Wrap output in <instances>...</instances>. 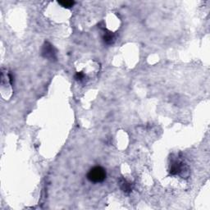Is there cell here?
Returning <instances> with one entry per match:
<instances>
[{
    "mask_svg": "<svg viewBox=\"0 0 210 210\" xmlns=\"http://www.w3.org/2000/svg\"><path fill=\"white\" fill-rule=\"evenodd\" d=\"M120 186L122 188V190L125 192V193H130L132 190L131 183H129L126 181L125 179H122L120 181Z\"/></svg>",
    "mask_w": 210,
    "mask_h": 210,
    "instance_id": "obj_3",
    "label": "cell"
},
{
    "mask_svg": "<svg viewBox=\"0 0 210 210\" xmlns=\"http://www.w3.org/2000/svg\"><path fill=\"white\" fill-rule=\"evenodd\" d=\"M42 54L44 57H47V58H50V59H55L56 58V53L54 50V47L49 43L46 42L42 48Z\"/></svg>",
    "mask_w": 210,
    "mask_h": 210,
    "instance_id": "obj_2",
    "label": "cell"
},
{
    "mask_svg": "<svg viewBox=\"0 0 210 210\" xmlns=\"http://www.w3.org/2000/svg\"><path fill=\"white\" fill-rule=\"evenodd\" d=\"M75 3H76L74 1H59L58 2V4H60L65 8H71V7H73Z\"/></svg>",
    "mask_w": 210,
    "mask_h": 210,
    "instance_id": "obj_5",
    "label": "cell"
},
{
    "mask_svg": "<svg viewBox=\"0 0 210 210\" xmlns=\"http://www.w3.org/2000/svg\"><path fill=\"white\" fill-rule=\"evenodd\" d=\"M114 40H115V37H114L113 34H112L111 32L106 33L103 36V41L107 44H112L114 42Z\"/></svg>",
    "mask_w": 210,
    "mask_h": 210,
    "instance_id": "obj_4",
    "label": "cell"
},
{
    "mask_svg": "<svg viewBox=\"0 0 210 210\" xmlns=\"http://www.w3.org/2000/svg\"><path fill=\"white\" fill-rule=\"evenodd\" d=\"M84 77H85V75L82 72H77L75 76V79L77 80H81L84 79Z\"/></svg>",
    "mask_w": 210,
    "mask_h": 210,
    "instance_id": "obj_6",
    "label": "cell"
},
{
    "mask_svg": "<svg viewBox=\"0 0 210 210\" xmlns=\"http://www.w3.org/2000/svg\"><path fill=\"white\" fill-rule=\"evenodd\" d=\"M87 179L94 183L103 182L106 179V172L102 167H94L89 171Z\"/></svg>",
    "mask_w": 210,
    "mask_h": 210,
    "instance_id": "obj_1",
    "label": "cell"
}]
</instances>
